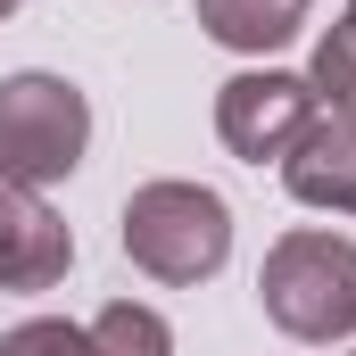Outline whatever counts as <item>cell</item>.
Listing matches in <instances>:
<instances>
[{"label": "cell", "mask_w": 356, "mask_h": 356, "mask_svg": "<svg viewBox=\"0 0 356 356\" xmlns=\"http://www.w3.org/2000/svg\"><path fill=\"white\" fill-rule=\"evenodd\" d=\"M282 191H290L298 207H332V216H356V116L323 108V116L298 133V149L282 158Z\"/></svg>", "instance_id": "obj_6"}, {"label": "cell", "mask_w": 356, "mask_h": 356, "mask_svg": "<svg viewBox=\"0 0 356 356\" xmlns=\"http://www.w3.org/2000/svg\"><path fill=\"white\" fill-rule=\"evenodd\" d=\"M83 340H91V356H175V323L141 298H108L83 323Z\"/></svg>", "instance_id": "obj_8"}, {"label": "cell", "mask_w": 356, "mask_h": 356, "mask_svg": "<svg viewBox=\"0 0 356 356\" xmlns=\"http://www.w3.org/2000/svg\"><path fill=\"white\" fill-rule=\"evenodd\" d=\"M307 83H315V99H323V108L356 116V0L323 25V42H315V58H307Z\"/></svg>", "instance_id": "obj_9"}, {"label": "cell", "mask_w": 356, "mask_h": 356, "mask_svg": "<svg viewBox=\"0 0 356 356\" xmlns=\"http://www.w3.org/2000/svg\"><path fill=\"white\" fill-rule=\"evenodd\" d=\"M75 266V232L42 191L0 182V290H58Z\"/></svg>", "instance_id": "obj_5"}, {"label": "cell", "mask_w": 356, "mask_h": 356, "mask_svg": "<svg viewBox=\"0 0 356 356\" xmlns=\"http://www.w3.org/2000/svg\"><path fill=\"white\" fill-rule=\"evenodd\" d=\"M257 298H266V323L323 348V340H348L356 332V241L348 232H282L257 266Z\"/></svg>", "instance_id": "obj_2"}, {"label": "cell", "mask_w": 356, "mask_h": 356, "mask_svg": "<svg viewBox=\"0 0 356 356\" xmlns=\"http://www.w3.org/2000/svg\"><path fill=\"white\" fill-rule=\"evenodd\" d=\"M17 8H25V0H0V17H17Z\"/></svg>", "instance_id": "obj_11"}, {"label": "cell", "mask_w": 356, "mask_h": 356, "mask_svg": "<svg viewBox=\"0 0 356 356\" xmlns=\"http://www.w3.org/2000/svg\"><path fill=\"white\" fill-rule=\"evenodd\" d=\"M307 25V0H199V33L241 50V58H266L282 42H298Z\"/></svg>", "instance_id": "obj_7"}, {"label": "cell", "mask_w": 356, "mask_h": 356, "mask_svg": "<svg viewBox=\"0 0 356 356\" xmlns=\"http://www.w3.org/2000/svg\"><path fill=\"white\" fill-rule=\"evenodd\" d=\"M323 116V99L307 75H282V67H249L216 91V141L241 158V166H282L298 149V133Z\"/></svg>", "instance_id": "obj_4"}, {"label": "cell", "mask_w": 356, "mask_h": 356, "mask_svg": "<svg viewBox=\"0 0 356 356\" xmlns=\"http://www.w3.org/2000/svg\"><path fill=\"white\" fill-rule=\"evenodd\" d=\"M0 356H91V340H83V323H67V315H33V323L0 332Z\"/></svg>", "instance_id": "obj_10"}, {"label": "cell", "mask_w": 356, "mask_h": 356, "mask_svg": "<svg viewBox=\"0 0 356 356\" xmlns=\"http://www.w3.org/2000/svg\"><path fill=\"white\" fill-rule=\"evenodd\" d=\"M116 241H124V257L149 273V282H216L224 257H232V207H224V191H207V182H141L133 199H124V216H116Z\"/></svg>", "instance_id": "obj_1"}, {"label": "cell", "mask_w": 356, "mask_h": 356, "mask_svg": "<svg viewBox=\"0 0 356 356\" xmlns=\"http://www.w3.org/2000/svg\"><path fill=\"white\" fill-rule=\"evenodd\" d=\"M91 149V99L67 75H0V182L8 191H50L83 166Z\"/></svg>", "instance_id": "obj_3"}]
</instances>
